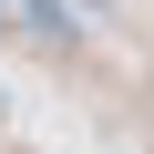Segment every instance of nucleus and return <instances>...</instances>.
Returning <instances> with one entry per match:
<instances>
[{
	"label": "nucleus",
	"mask_w": 154,
	"mask_h": 154,
	"mask_svg": "<svg viewBox=\"0 0 154 154\" xmlns=\"http://www.w3.org/2000/svg\"><path fill=\"white\" fill-rule=\"evenodd\" d=\"M0 11H11V21H21L31 41H51V51H62V41H82V21H72V0H0Z\"/></svg>",
	"instance_id": "nucleus-1"
},
{
	"label": "nucleus",
	"mask_w": 154,
	"mask_h": 154,
	"mask_svg": "<svg viewBox=\"0 0 154 154\" xmlns=\"http://www.w3.org/2000/svg\"><path fill=\"white\" fill-rule=\"evenodd\" d=\"M0 21H11V11H0Z\"/></svg>",
	"instance_id": "nucleus-2"
}]
</instances>
